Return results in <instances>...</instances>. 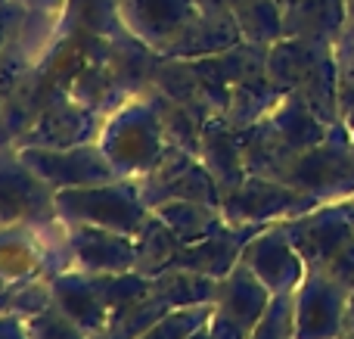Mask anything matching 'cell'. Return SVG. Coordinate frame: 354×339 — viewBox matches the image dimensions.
<instances>
[{
  "label": "cell",
  "instance_id": "6da1fadb",
  "mask_svg": "<svg viewBox=\"0 0 354 339\" xmlns=\"http://www.w3.org/2000/svg\"><path fill=\"white\" fill-rule=\"evenodd\" d=\"M97 143L109 159L115 178L128 181H140L143 174H149L165 156V149L171 147L149 93L124 100L115 112H109L103 118Z\"/></svg>",
  "mask_w": 354,
  "mask_h": 339
},
{
  "label": "cell",
  "instance_id": "7a4b0ae2",
  "mask_svg": "<svg viewBox=\"0 0 354 339\" xmlns=\"http://www.w3.org/2000/svg\"><path fill=\"white\" fill-rule=\"evenodd\" d=\"M280 224L308 268L333 274L339 284L354 290V221L348 199L320 203Z\"/></svg>",
  "mask_w": 354,
  "mask_h": 339
},
{
  "label": "cell",
  "instance_id": "3957f363",
  "mask_svg": "<svg viewBox=\"0 0 354 339\" xmlns=\"http://www.w3.org/2000/svg\"><path fill=\"white\" fill-rule=\"evenodd\" d=\"M72 265V246L62 218L44 228L0 224V284L53 280Z\"/></svg>",
  "mask_w": 354,
  "mask_h": 339
},
{
  "label": "cell",
  "instance_id": "277c9868",
  "mask_svg": "<svg viewBox=\"0 0 354 339\" xmlns=\"http://www.w3.org/2000/svg\"><path fill=\"white\" fill-rule=\"evenodd\" d=\"M56 212L66 224H93V228L134 237L153 209L143 203L137 181L115 178L106 184L59 190L56 193Z\"/></svg>",
  "mask_w": 354,
  "mask_h": 339
},
{
  "label": "cell",
  "instance_id": "5b68a950",
  "mask_svg": "<svg viewBox=\"0 0 354 339\" xmlns=\"http://www.w3.org/2000/svg\"><path fill=\"white\" fill-rule=\"evenodd\" d=\"M286 184L314 196L317 203H342L354 196V147L342 122L330 125L317 147L305 149L286 172Z\"/></svg>",
  "mask_w": 354,
  "mask_h": 339
},
{
  "label": "cell",
  "instance_id": "8992f818",
  "mask_svg": "<svg viewBox=\"0 0 354 339\" xmlns=\"http://www.w3.org/2000/svg\"><path fill=\"white\" fill-rule=\"evenodd\" d=\"M59 221L56 190L19 156L16 147H0V224Z\"/></svg>",
  "mask_w": 354,
  "mask_h": 339
},
{
  "label": "cell",
  "instance_id": "52a82bcc",
  "mask_svg": "<svg viewBox=\"0 0 354 339\" xmlns=\"http://www.w3.org/2000/svg\"><path fill=\"white\" fill-rule=\"evenodd\" d=\"M314 205H320L314 196L295 190L286 181L261 178V174H249L236 190L221 199V209L230 224H258V228L280 224L301 212H311Z\"/></svg>",
  "mask_w": 354,
  "mask_h": 339
},
{
  "label": "cell",
  "instance_id": "ba28073f",
  "mask_svg": "<svg viewBox=\"0 0 354 339\" xmlns=\"http://www.w3.org/2000/svg\"><path fill=\"white\" fill-rule=\"evenodd\" d=\"M274 293L239 262L227 277L218 280L214 290V309L208 318V336L212 339H252L261 315L268 311Z\"/></svg>",
  "mask_w": 354,
  "mask_h": 339
},
{
  "label": "cell",
  "instance_id": "9c48e42d",
  "mask_svg": "<svg viewBox=\"0 0 354 339\" xmlns=\"http://www.w3.org/2000/svg\"><path fill=\"white\" fill-rule=\"evenodd\" d=\"M137 184H140L143 203L149 209H156L162 203H171V199H196V203L221 205L218 181L202 165L199 156L183 147H168L165 156L159 159V165L149 174H143Z\"/></svg>",
  "mask_w": 354,
  "mask_h": 339
},
{
  "label": "cell",
  "instance_id": "30bf717a",
  "mask_svg": "<svg viewBox=\"0 0 354 339\" xmlns=\"http://www.w3.org/2000/svg\"><path fill=\"white\" fill-rule=\"evenodd\" d=\"M351 293L333 274L308 268L305 280L295 286V339H339Z\"/></svg>",
  "mask_w": 354,
  "mask_h": 339
},
{
  "label": "cell",
  "instance_id": "8fae6325",
  "mask_svg": "<svg viewBox=\"0 0 354 339\" xmlns=\"http://www.w3.org/2000/svg\"><path fill=\"white\" fill-rule=\"evenodd\" d=\"M103 112L78 103L68 91L56 93L47 109L37 116V122L16 140V147H47V149H68L81 143H97L103 131Z\"/></svg>",
  "mask_w": 354,
  "mask_h": 339
},
{
  "label": "cell",
  "instance_id": "7c38bea8",
  "mask_svg": "<svg viewBox=\"0 0 354 339\" xmlns=\"http://www.w3.org/2000/svg\"><path fill=\"white\" fill-rule=\"evenodd\" d=\"M16 149L56 193L72 190V187L115 181V172H112L109 159L103 156L100 143H81V147H68V149H47V147H16Z\"/></svg>",
  "mask_w": 354,
  "mask_h": 339
},
{
  "label": "cell",
  "instance_id": "4fadbf2b",
  "mask_svg": "<svg viewBox=\"0 0 354 339\" xmlns=\"http://www.w3.org/2000/svg\"><path fill=\"white\" fill-rule=\"evenodd\" d=\"M243 262L270 293H295V286L305 280L308 265L299 255V249L292 246L289 234L283 230V224H268L261 228L243 249Z\"/></svg>",
  "mask_w": 354,
  "mask_h": 339
},
{
  "label": "cell",
  "instance_id": "5bb4252c",
  "mask_svg": "<svg viewBox=\"0 0 354 339\" xmlns=\"http://www.w3.org/2000/svg\"><path fill=\"white\" fill-rule=\"evenodd\" d=\"M66 237L72 246V268L87 274H124L134 271L137 246L134 237L115 234L93 224H66Z\"/></svg>",
  "mask_w": 354,
  "mask_h": 339
},
{
  "label": "cell",
  "instance_id": "9a60e30c",
  "mask_svg": "<svg viewBox=\"0 0 354 339\" xmlns=\"http://www.w3.org/2000/svg\"><path fill=\"white\" fill-rule=\"evenodd\" d=\"M124 28L159 53L199 12L196 0H118Z\"/></svg>",
  "mask_w": 354,
  "mask_h": 339
},
{
  "label": "cell",
  "instance_id": "2e32d148",
  "mask_svg": "<svg viewBox=\"0 0 354 339\" xmlns=\"http://www.w3.org/2000/svg\"><path fill=\"white\" fill-rule=\"evenodd\" d=\"M196 156L212 172V178L218 181L221 199L249 178L245 159H243V128L227 122L224 112H214V116L205 118L202 137H199V153Z\"/></svg>",
  "mask_w": 354,
  "mask_h": 339
},
{
  "label": "cell",
  "instance_id": "e0dca14e",
  "mask_svg": "<svg viewBox=\"0 0 354 339\" xmlns=\"http://www.w3.org/2000/svg\"><path fill=\"white\" fill-rule=\"evenodd\" d=\"M258 224H230L227 221L221 230H214L212 237L196 243H183L180 253H177L174 268H189L196 274H205V277H227L233 268L243 259V249L252 237L258 234Z\"/></svg>",
  "mask_w": 354,
  "mask_h": 339
},
{
  "label": "cell",
  "instance_id": "ac0fdd59",
  "mask_svg": "<svg viewBox=\"0 0 354 339\" xmlns=\"http://www.w3.org/2000/svg\"><path fill=\"white\" fill-rule=\"evenodd\" d=\"M50 293H53V305L87 336H97L109 327V305H106L103 293H100L93 274L68 268V271L56 274L50 280Z\"/></svg>",
  "mask_w": 354,
  "mask_h": 339
},
{
  "label": "cell",
  "instance_id": "d6986e66",
  "mask_svg": "<svg viewBox=\"0 0 354 339\" xmlns=\"http://www.w3.org/2000/svg\"><path fill=\"white\" fill-rule=\"evenodd\" d=\"M239 41H243V31H239L233 12L199 10L189 19L187 28L171 44H165L159 53L171 56V59H205V56L224 53Z\"/></svg>",
  "mask_w": 354,
  "mask_h": 339
},
{
  "label": "cell",
  "instance_id": "ffe728a7",
  "mask_svg": "<svg viewBox=\"0 0 354 339\" xmlns=\"http://www.w3.org/2000/svg\"><path fill=\"white\" fill-rule=\"evenodd\" d=\"M106 47H109V37H100V35L93 37L91 56H87L84 66L75 72V78L68 81V93H72L78 103L109 116L124 100H131V93H128V87L118 81V75L112 72Z\"/></svg>",
  "mask_w": 354,
  "mask_h": 339
},
{
  "label": "cell",
  "instance_id": "44dd1931",
  "mask_svg": "<svg viewBox=\"0 0 354 339\" xmlns=\"http://www.w3.org/2000/svg\"><path fill=\"white\" fill-rule=\"evenodd\" d=\"M280 10L286 37H311L326 44H339L351 16L348 0H280Z\"/></svg>",
  "mask_w": 354,
  "mask_h": 339
},
{
  "label": "cell",
  "instance_id": "7402d4cb",
  "mask_svg": "<svg viewBox=\"0 0 354 339\" xmlns=\"http://www.w3.org/2000/svg\"><path fill=\"white\" fill-rule=\"evenodd\" d=\"M336 44L311 41V37H280L268 47V78L283 93L299 91V84L314 72L324 56H330Z\"/></svg>",
  "mask_w": 354,
  "mask_h": 339
},
{
  "label": "cell",
  "instance_id": "603a6c76",
  "mask_svg": "<svg viewBox=\"0 0 354 339\" xmlns=\"http://www.w3.org/2000/svg\"><path fill=\"white\" fill-rule=\"evenodd\" d=\"M264 118H268L270 128L277 131V137H280L295 156H301L305 149L317 147V143L326 137V131H330V125H326L295 91L283 93V97L277 100V106Z\"/></svg>",
  "mask_w": 354,
  "mask_h": 339
},
{
  "label": "cell",
  "instance_id": "cb8c5ba5",
  "mask_svg": "<svg viewBox=\"0 0 354 339\" xmlns=\"http://www.w3.org/2000/svg\"><path fill=\"white\" fill-rule=\"evenodd\" d=\"M149 87H156V91H162L165 97L183 103L187 109H193L196 116H202V118L218 112L212 97H208L205 87H202V78H199V72H196L193 59H171V56L159 53V62H156V72H153V84Z\"/></svg>",
  "mask_w": 354,
  "mask_h": 339
},
{
  "label": "cell",
  "instance_id": "d4e9b609",
  "mask_svg": "<svg viewBox=\"0 0 354 339\" xmlns=\"http://www.w3.org/2000/svg\"><path fill=\"white\" fill-rule=\"evenodd\" d=\"M243 159L249 174L283 181L299 156L277 137V131L270 128L268 118H261L252 128H243Z\"/></svg>",
  "mask_w": 354,
  "mask_h": 339
},
{
  "label": "cell",
  "instance_id": "484cf974",
  "mask_svg": "<svg viewBox=\"0 0 354 339\" xmlns=\"http://www.w3.org/2000/svg\"><path fill=\"white\" fill-rule=\"evenodd\" d=\"M156 215L174 230L180 243H196L212 237L227 224V215L221 205L212 203H196V199H171V203L156 205Z\"/></svg>",
  "mask_w": 354,
  "mask_h": 339
},
{
  "label": "cell",
  "instance_id": "4316f807",
  "mask_svg": "<svg viewBox=\"0 0 354 339\" xmlns=\"http://www.w3.org/2000/svg\"><path fill=\"white\" fill-rule=\"evenodd\" d=\"M56 25H59V31L100 37H115L124 31L118 0H66Z\"/></svg>",
  "mask_w": 354,
  "mask_h": 339
},
{
  "label": "cell",
  "instance_id": "83f0119b",
  "mask_svg": "<svg viewBox=\"0 0 354 339\" xmlns=\"http://www.w3.org/2000/svg\"><path fill=\"white\" fill-rule=\"evenodd\" d=\"M134 246H137V265L134 271L156 277V274L174 268L177 253L183 243L174 237V230L162 221L156 212H149V218L140 224V230L134 234Z\"/></svg>",
  "mask_w": 354,
  "mask_h": 339
},
{
  "label": "cell",
  "instance_id": "f1b7e54d",
  "mask_svg": "<svg viewBox=\"0 0 354 339\" xmlns=\"http://www.w3.org/2000/svg\"><path fill=\"white\" fill-rule=\"evenodd\" d=\"M283 97V91L268 78V75H258V78L239 81L230 87V103H227L224 116L227 122H233L236 128H252L255 122H261L270 109L277 106V100Z\"/></svg>",
  "mask_w": 354,
  "mask_h": 339
},
{
  "label": "cell",
  "instance_id": "f546056e",
  "mask_svg": "<svg viewBox=\"0 0 354 339\" xmlns=\"http://www.w3.org/2000/svg\"><path fill=\"white\" fill-rule=\"evenodd\" d=\"M218 280L196 274L189 268H168V271L153 277V293L162 296L171 309H187V305H205L214 302Z\"/></svg>",
  "mask_w": 354,
  "mask_h": 339
},
{
  "label": "cell",
  "instance_id": "4dcf8cb0",
  "mask_svg": "<svg viewBox=\"0 0 354 339\" xmlns=\"http://www.w3.org/2000/svg\"><path fill=\"white\" fill-rule=\"evenodd\" d=\"M233 19H236L239 31H243V41L270 47L280 37H286L283 35L280 0H239L233 6Z\"/></svg>",
  "mask_w": 354,
  "mask_h": 339
},
{
  "label": "cell",
  "instance_id": "1f68e13d",
  "mask_svg": "<svg viewBox=\"0 0 354 339\" xmlns=\"http://www.w3.org/2000/svg\"><path fill=\"white\" fill-rule=\"evenodd\" d=\"M147 93L156 103V109H159V118H162V128H165L168 143H171V147L189 149V153H199V137H202V125H205V118L196 116L193 109H187V106L177 103V100L165 97V93L156 91V87H149Z\"/></svg>",
  "mask_w": 354,
  "mask_h": 339
},
{
  "label": "cell",
  "instance_id": "d6a6232c",
  "mask_svg": "<svg viewBox=\"0 0 354 339\" xmlns=\"http://www.w3.org/2000/svg\"><path fill=\"white\" fill-rule=\"evenodd\" d=\"M168 311H171V305L149 290L143 299H137V302L112 311L109 327H106L103 333L109 339H140L156 321H159V318H165Z\"/></svg>",
  "mask_w": 354,
  "mask_h": 339
},
{
  "label": "cell",
  "instance_id": "836d02e7",
  "mask_svg": "<svg viewBox=\"0 0 354 339\" xmlns=\"http://www.w3.org/2000/svg\"><path fill=\"white\" fill-rule=\"evenodd\" d=\"M53 305L50 280H31V284H0V315L35 318Z\"/></svg>",
  "mask_w": 354,
  "mask_h": 339
},
{
  "label": "cell",
  "instance_id": "e575fe53",
  "mask_svg": "<svg viewBox=\"0 0 354 339\" xmlns=\"http://www.w3.org/2000/svg\"><path fill=\"white\" fill-rule=\"evenodd\" d=\"M212 302L205 305H187V309H171L165 318L153 324L140 339H189L193 333H199L202 327H208L212 318Z\"/></svg>",
  "mask_w": 354,
  "mask_h": 339
},
{
  "label": "cell",
  "instance_id": "d590c367",
  "mask_svg": "<svg viewBox=\"0 0 354 339\" xmlns=\"http://www.w3.org/2000/svg\"><path fill=\"white\" fill-rule=\"evenodd\" d=\"M31 22H41L25 10L19 0H0V68L19 50H28L22 44L25 31L31 28Z\"/></svg>",
  "mask_w": 354,
  "mask_h": 339
},
{
  "label": "cell",
  "instance_id": "8d00e7d4",
  "mask_svg": "<svg viewBox=\"0 0 354 339\" xmlns=\"http://www.w3.org/2000/svg\"><path fill=\"white\" fill-rule=\"evenodd\" d=\"M252 339H295V302L292 293L270 296L268 311L261 315Z\"/></svg>",
  "mask_w": 354,
  "mask_h": 339
},
{
  "label": "cell",
  "instance_id": "74e56055",
  "mask_svg": "<svg viewBox=\"0 0 354 339\" xmlns=\"http://www.w3.org/2000/svg\"><path fill=\"white\" fill-rule=\"evenodd\" d=\"M28 333L31 339H91L81 327H75L56 305H50L41 315L28 318Z\"/></svg>",
  "mask_w": 354,
  "mask_h": 339
},
{
  "label": "cell",
  "instance_id": "f35d334b",
  "mask_svg": "<svg viewBox=\"0 0 354 339\" xmlns=\"http://www.w3.org/2000/svg\"><path fill=\"white\" fill-rule=\"evenodd\" d=\"M339 122L354 134V62L339 56Z\"/></svg>",
  "mask_w": 354,
  "mask_h": 339
},
{
  "label": "cell",
  "instance_id": "ab89813d",
  "mask_svg": "<svg viewBox=\"0 0 354 339\" xmlns=\"http://www.w3.org/2000/svg\"><path fill=\"white\" fill-rule=\"evenodd\" d=\"M19 3H22L35 19H41V22H56L62 6H66V0H19Z\"/></svg>",
  "mask_w": 354,
  "mask_h": 339
},
{
  "label": "cell",
  "instance_id": "60d3db41",
  "mask_svg": "<svg viewBox=\"0 0 354 339\" xmlns=\"http://www.w3.org/2000/svg\"><path fill=\"white\" fill-rule=\"evenodd\" d=\"M0 339H31L28 321L16 315H0Z\"/></svg>",
  "mask_w": 354,
  "mask_h": 339
},
{
  "label": "cell",
  "instance_id": "b9f144b4",
  "mask_svg": "<svg viewBox=\"0 0 354 339\" xmlns=\"http://www.w3.org/2000/svg\"><path fill=\"white\" fill-rule=\"evenodd\" d=\"M336 53L342 56V59L354 62V22L351 19H348V25H345V35L339 37V44H336Z\"/></svg>",
  "mask_w": 354,
  "mask_h": 339
},
{
  "label": "cell",
  "instance_id": "7bdbcfd3",
  "mask_svg": "<svg viewBox=\"0 0 354 339\" xmlns=\"http://www.w3.org/2000/svg\"><path fill=\"white\" fill-rule=\"evenodd\" d=\"M239 0H196L199 10H221V12H233V6Z\"/></svg>",
  "mask_w": 354,
  "mask_h": 339
},
{
  "label": "cell",
  "instance_id": "ee69618b",
  "mask_svg": "<svg viewBox=\"0 0 354 339\" xmlns=\"http://www.w3.org/2000/svg\"><path fill=\"white\" fill-rule=\"evenodd\" d=\"M342 339H354V293L348 299V309H345V324H342Z\"/></svg>",
  "mask_w": 354,
  "mask_h": 339
},
{
  "label": "cell",
  "instance_id": "f6af8a7d",
  "mask_svg": "<svg viewBox=\"0 0 354 339\" xmlns=\"http://www.w3.org/2000/svg\"><path fill=\"white\" fill-rule=\"evenodd\" d=\"M189 339H212V336H208V327H202V330H199V333H193V336H189Z\"/></svg>",
  "mask_w": 354,
  "mask_h": 339
},
{
  "label": "cell",
  "instance_id": "bcb514c9",
  "mask_svg": "<svg viewBox=\"0 0 354 339\" xmlns=\"http://www.w3.org/2000/svg\"><path fill=\"white\" fill-rule=\"evenodd\" d=\"M348 212H351V221H354V196L348 199Z\"/></svg>",
  "mask_w": 354,
  "mask_h": 339
},
{
  "label": "cell",
  "instance_id": "7dc6e473",
  "mask_svg": "<svg viewBox=\"0 0 354 339\" xmlns=\"http://www.w3.org/2000/svg\"><path fill=\"white\" fill-rule=\"evenodd\" d=\"M91 339H109V336H106V333H97V336H91Z\"/></svg>",
  "mask_w": 354,
  "mask_h": 339
},
{
  "label": "cell",
  "instance_id": "c3c4849f",
  "mask_svg": "<svg viewBox=\"0 0 354 339\" xmlns=\"http://www.w3.org/2000/svg\"><path fill=\"white\" fill-rule=\"evenodd\" d=\"M351 147H354V134H351Z\"/></svg>",
  "mask_w": 354,
  "mask_h": 339
},
{
  "label": "cell",
  "instance_id": "681fc988",
  "mask_svg": "<svg viewBox=\"0 0 354 339\" xmlns=\"http://www.w3.org/2000/svg\"><path fill=\"white\" fill-rule=\"evenodd\" d=\"M348 3H354V0H348Z\"/></svg>",
  "mask_w": 354,
  "mask_h": 339
},
{
  "label": "cell",
  "instance_id": "f907efd6",
  "mask_svg": "<svg viewBox=\"0 0 354 339\" xmlns=\"http://www.w3.org/2000/svg\"><path fill=\"white\" fill-rule=\"evenodd\" d=\"M339 339H342V336H339Z\"/></svg>",
  "mask_w": 354,
  "mask_h": 339
}]
</instances>
